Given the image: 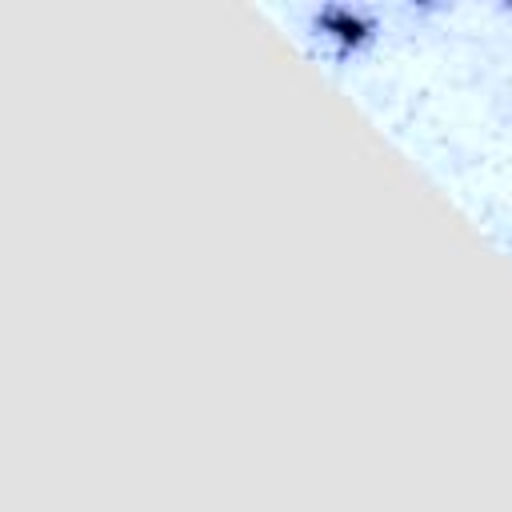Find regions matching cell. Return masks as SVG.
I'll return each instance as SVG.
<instances>
[{"label":"cell","instance_id":"obj_1","mask_svg":"<svg viewBox=\"0 0 512 512\" xmlns=\"http://www.w3.org/2000/svg\"><path fill=\"white\" fill-rule=\"evenodd\" d=\"M312 28L328 40L340 44V52H360L376 40V20L360 8H344V4H328L312 16Z\"/></svg>","mask_w":512,"mask_h":512}]
</instances>
